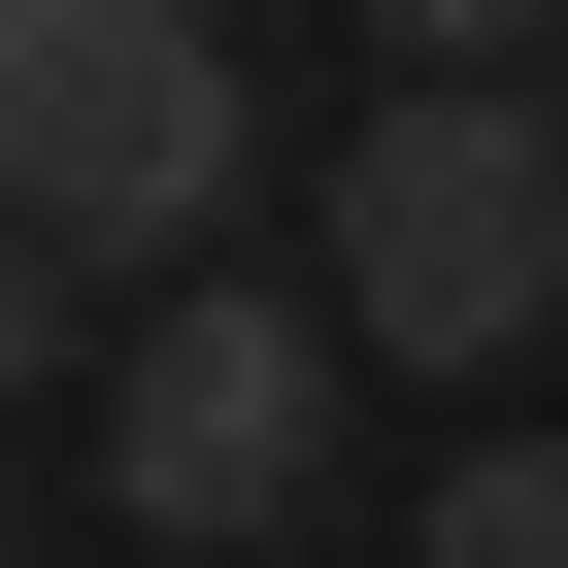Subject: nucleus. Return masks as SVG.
<instances>
[{
  "mask_svg": "<svg viewBox=\"0 0 568 568\" xmlns=\"http://www.w3.org/2000/svg\"><path fill=\"white\" fill-rule=\"evenodd\" d=\"M402 101H568V0H368Z\"/></svg>",
  "mask_w": 568,
  "mask_h": 568,
  "instance_id": "obj_6",
  "label": "nucleus"
},
{
  "mask_svg": "<svg viewBox=\"0 0 568 568\" xmlns=\"http://www.w3.org/2000/svg\"><path fill=\"white\" fill-rule=\"evenodd\" d=\"M402 568H568V435H535V402H501V435H468V468H435V501H402Z\"/></svg>",
  "mask_w": 568,
  "mask_h": 568,
  "instance_id": "obj_4",
  "label": "nucleus"
},
{
  "mask_svg": "<svg viewBox=\"0 0 568 568\" xmlns=\"http://www.w3.org/2000/svg\"><path fill=\"white\" fill-rule=\"evenodd\" d=\"M302 234H335V335L468 368V435H501V368L568 335V101H368Z\"/></svg>",
  "mask_w": 568,
  "mask_h": 568,
  "instance_id": "obj_3",
  "label": "nucleus"
},
{
  "mask_svg": "<svg viewBox=\"0 0 568 568\" xmlns=\"http://www.w3.org/2000/svg\"><path fill=\"white\" fill-rule=\"evenodd\" d=\"M234 201H267L234 0H0V234H68V267H234Z\"/></svg>",
  "mask_w": 568,
  "mask_h": 568,
  "instance_id": "obj_1",
  "label": "nucleus"
},
{
  "mask_svg": "<svg viewBox=\"0 0 568 568\" xmlns=\"http://www.w3.org/2000/svg\"><path fill=\"white\" fill-rule=\"evenodd\" d=\"M335 402H368L335 267H168V302L101 335V501L168 568H267V535H335Z\"/></svg>",
  "mask_w": 568,
  "mask_h": 568,
  "instance_id": "obj_2",
  "label": "nucleus"
},
{
  "mask_svg": "<svg viewBox=\"0 0 568 568\" xmlns=\"http://www.w3.org/2000/svg\"><path fill=\"white\" fill-rule=\"evenodd\" d=\"M101 335H134L101 267H68V234H0V435H34V402H101Z\"/></svg>",
  "mask_w": 568,
  "mask_h": 568,
  "instance_id": "obj_5",
  "label": "nucleus"
}]
</instances>
